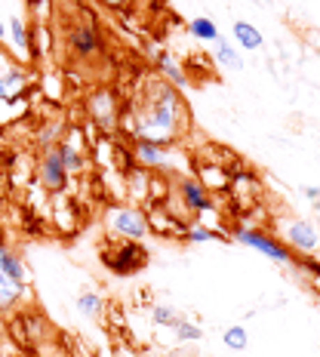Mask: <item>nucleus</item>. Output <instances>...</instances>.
Segmentation results:
<instances>
[{
    "instance_id": "nucleus-1",
    "label": "nucleus",
    "mask_w": 320,
    "mask_h": 357,
    "mask_svg": "<svg viewBox=\"0 0 320 357\" xmlns=\"http://www.w3.org/2000/svg\"><path fill=\"white\" fill-rule=\"evenodd\" d=\"M126 130L132 139L154 145H173L182 132H188V105L182 93L163 77H151L126 117Z\"/></svg>"
},
{
    "instance_id": "nucleus-2",
    "label": "nucleus",
    "mask_w": 320,
    "mask_h": 357,
    "mask_svg": "<svg viewBox=\"0 0 320 357\" xmlns=\"http://www.w3.org/2000/svg\"><path fill=\"white\" fill-rule=\"evenodd\" d=\"M28 284H31V271L22 252L0 243V311H16L25 299Z\"/></svg>"
},
{
    "instance_id": "nucleus-3",
    "label": "nucleus",
    "mask_w": 320,
    "mask_h": 357,
    "mask_svg": "<svg viewBox=\"0 0 320 357\" xmlns=\"http://www.w3.org/2000/svg\"><path fill=\"white\" fill-rule=\"evenodd\" d=\"M105 228L121 241H139L142 243L151 234V219L142 206H108L105 210Z\"/></svg>"
},
{
    "instance_id": "nucleus-4",
    "label": "nucleus",
    "mask_w": 320,
    "mask_h": 357,
    "mask_svg": "<svg viewBox=\"0 0 320 357\" xmlns=\"http://www.w3.org/2000/svg\"><path fill=\"white\" fill-rule=\"evenodd\" d=\"M234 241L243 243V247H250V250H256V252H262L265 259H271V262H277V265H293L296 262V256L289 252L287 243H280L277 237L262 231V228H252V225L234 228Z\"/></svg>"
},
{
    "instance_id": "nucleus-5",
    "label": "nucleus",
    "mask_w": 320,
    "mask_h": 357,
    "mask_svg": "<svg viewBox=\"0 0 320 357\" xmlns=\"http://www.w3.org/2000/svg\"><path fill=\"white\" fill-rule=\"evenodd\" d=\"M280 234L287 237V243L302 256H314L320 250V225L311 219H287L280 222Z\"/></svg>"
},
{
    "instance_id": "nucleus-6",
    "label": "nucleus",
    "mask_w": 320,
    "mask_h": 357,
    "mask_svg": "<svg viewBox=\"0 0 320 357\" xmlns=\"http://www.w3.org/2000/svg\"><path fill=\"white\" fill-rule=\"evenodd\" d=\"M102 262H105L114 274H132V271H139V268L148 262V250L139 241H123L121 250H117L114 256L102 252Z\"/></svg>"
},
{
    "instance_id": "nucleus-7",
    "label": "nucleus",
    "mask_w": 320,
    "mask_h": 357,
    "mask_svg": "<svg viewBox=\"0 0 320 357\" xmlns=\"http://www.w3.org/2000/svg\"><path fill=\"white\" fill-rule=\"evenodd\" d=\"M68 169H65V163L62 158H59V148H47V154L40 158V182H43V188H49V191H62L65 185H68Z\"/></svg>"
},
{
    "instance_id": "nucleus-8",
    "label": "nucleus",
    "mask_w": 320,
    "mask_h": 357,
    "mask_svg": "<svg viewBox=\"0 0 320 357\" xmlns=\"http://www.w3.org/2000/svg\"><path fill=\"white\" fill-rule=\"evenodd\" d=\"M89 114L99 121L102 130H114V126H117V114H121V105H117L114 93H108V89L96 93L93 99H89Z\"/></svg>"
},
{
    "instance_id": "nucleus-9",
    "label": "nucleus",
    "mask_w": 320,
    "mask_h": 357,
    "mask_svg": "<svg viewBox=\"0 0 320 357\" xmlns=\"http://www.w3.org/2000/svg\"><path fill=\"white\" fill-rule=\"evenodd\" d=\"M132 158L148 169H167L169 160H173V154H169V145H154V142L136 139V145H132Z\"/></svg>"
},
{
    "instance_id": "nucleus-10",
    "label": "nucleus",
    "mask_w": 320,
    "mask_h": 357,
    "mask_svg": "<svg viewBox=\"0 0 320 357\" xmlns=\"http://www.w3.org/2000/svg\"><path fill=\"white\" fill-rule=\"evenodd\" d=\"M178 195H182L188 210H195V213H210L213 210L210 191H206V185L197 182V178H182V182H178Z\"/></svg>"
},
{
    "instance_id": "nucleus-11",
    "label": "nucleus",
    "mask_w": 320,
    "mask_h": 357,
    "mask_svg": "<svg viewBox=\"0 0 320 357\" xmlns=\"http://www.w3.org/2000/svg\"><path fill=\"white\" fill-rule=\"evenodd\" d=\"M68 43L77 56L89 59V56L99 53V31H96L93 25H74L68 31Z\"/></svg>"
},
{
    "instance_id": "nucleus-12",
    "label": "nucleus",
    "mask_w": 320,
    "mask_h": 357,
    "mask_svg": "<svg viewBox=\"0 0 320 357\" xmlns=\"http://www.w3.org/2000/svg\"><path fill=\"white\" fill-rule=\"evenodd\" d=\"M6 40L13 43V50H16L19 56L31 59V25H25L19 16H13L10 25H6Z\"/></svg>"
},
{
    "instance_id": "nucleus-13",
    "label": "nucleus",
    "mask_w": 320,
    "mask_h": 357,
    "mask_svg": "<svg viewBox=\"0 0 320 357\" xmlns=\"http://www.w3.org/2000/svg\"><path fill=\"white\" fill-rule=\"evenodd\" d=\"M234 40L241 43V50H247V53H256V50H262L265 37L259 34V28L252 25V22L237 19V22H234Z\"/></svg>"
},
{
    "instance_id": "nucleus-14",
    "label": "nucleus",
    "mask_w": 320,
    "mask_h": 357,
    "mask_svg": "<svg viewBox=\"0 0 320 357\" xmlns=\"http://www.w3.org/2000/svg\"><path fill=\"white\" fill-rule=\"evenodd\" d=\"M213 59L222 65V68H228V71H241L243 68V56L237 53L225 37H219V40L213 43Z\"/></svg>"
},
{
    "instance_id": "nucleus-15",
    "label": "nucleus",
    "mask_w": 320,
    "mask_h": 357,
    "mask_svg": "<svg viewBox=\"0 0 320 357\" xmlns=\"http://www.w3.org/2000/svg\"><path fill=\"white\" fill-rule=\"evenodd\" d=\"M188 34L195 37V40H204V43H215V40L222 37L219 25H215V19H210V16L191 19V22H188Z\"/></svg>"
},
{
    "instance_id": "nucleus-16",
    "label": "nucleus",
    "mask_w": 320,
    "mask_h": 357,
    "mask_svg": "<svg viewBox=\"0 0 320 357\" xmlns=\"http://www.w3.org/2000/svg\"><path fill=\"white\" fill-rule=\"evenodd\" d=\"M158 71H160V77L169 80L176 89H182L185 84H188V77H185V71L178 68V62H176L173 53H160L158 56Z\"/></svg>"
},
{
    "instance_id": "nucleus-17",
    "label": "nucleus",
    "mask_w": 320,
    "mask_h": 357,
    "mask_svg": "<svg viewBox=\"0 0 320 357\" xmlns=\"http://www.w3.org/2000/svg\"><path fill=\"white\" fill-rule=\"evenodd\" d=\"M77 311L89 321H96V317H102V311H105V302H102L99 293H93V289H84V293L77 296Z\"/></svg>"
},
{
    "instance_id": "nucleus-18",
    "label": "nucleus",
    "mask_w": 320,
    "mask_h": 357,
    "mask_svg": "<svg viewBox=\"0 0 320 357\" xmlns=\"http://www.w3.org/2000/svg\"><path fill=\"white\" fill-rule=\"evenodd\" d=\"M59 148V158H62V163H65V169L74 176V173H80V169L86 167V158H84V151H77L71 142H59L56 145Z\"/></svg>"
},
{
    "instance_id": "nucleus-19",
    "label": "nucleus",
    "mask_w": 320,
    "mask_h": 357,
    "mask_svg": "<svg viewBox=\"0 0 320 357\" xmlns=\"http://www.w3.org/2000/svg\"><path fill=\"white\" fill-rule=\"evenodd\" d=\"M222 345H225L228 351H247V345H250L247 326H241V324L225 326V333H222Z\"/></svg>"
},
{
    "instance_id": "nucleus-20",
    "label": "nucleus",
    "mask_w": 320,
    "mask_h": 357,
    "mask_svg": "<svg viewBox=\"0 0 320 357\" xmlns=\"http://www.w3.org/2000/svg\"><path fill=\"white\" fill-rule=\"evenodd\" d=\"M178 321H182V311H178L176 305H154L151 308V324L154 326H169V330H173Z\"/></svg>"
},
{
    "instance_id": "nucleus-21",
    "label": "nucleus",
    "mask_w": 320,
    "mask_h": 357,
    "mask_svg": "<svg viewBox=\"0 0 320 357\" xmlns=\"http://www.w3.org/2000/svg\"><path fill=\"white\" fill-rule=\"evenodd\" d=\"M185 241L188 243H210V241H228V237L222 231H215V228H210V225H188Z\"/></svg>"
},
{
    "instance_id": "nucleus-22",
    "label": "nucleus",
    "mask_w": 320,
    "mask_h": 357,
    "mask_svg": "<svg viewBox=\"0 0 320 357\" xmlns=\"http://www.w3.org/2000/svg\"><path fill=\"white\" fill-rule=\"evenodd\" d=\"M25 114V99H0V126L19 121Z\"/></svg>"
},
{
    "instance_id": "nucleus-23",
    "label": "nucleus",
    "mask_w": 320,
    "mask_h": 357,
    "mask_svg": "<svg viewBox=\"0 0 320 357\" xmlns=\"http://www.w3.org/2000/svg\"><path fill=\"white\" fill-rule=\"evenodd\" d=\"M173 333H176V339H178V342H200V339H204V330H200L197 324L185 321V317L173 326Z\"/></svg>"
},
{
    "instance_id": "nucleus-24",
    "label": "nucleus",
    "mask_w": 320,
    "mask_h": 357,
    "mask_svg": "<svg viewBox=\"0 0 320 357\" xmlns=\"http://www.w3.org/2000/svg\"><path fill=\"white\" fill-rule=\"evenodd\" d=\"M299 265L305 268V271L317 274V280H320V262H317V259H314V256H302V259H299Z\"/></svg>"
},
{
    "instance_id": "nucleus-25",
    "label": "nucleus",
    "mask_w": 320,
    "mask_h": 357,
    "mask_svg": "<svg viewBox=\"0 0 320 357\" xmlns=\"http://www.w3.org/2000/svg\"><path fill=\"white\" fill-rule=\"evenodd\" d=\"M47 3H49V0H28V10L37 16V13H43V6H47Z\"/></svg>"
},
{
    "instance_id": "nucleus-26",
    "label": "nucleus",
    "mask_w": 320,
    "mask_h": 357,
    "mask_svg": "<svg viewBox=\"0 0 320 357\" xmlns=\"http://www.w3.org/2000/svg\"><path fill=\"white\" fill-rule=\"evenodd\" d=\"M105 6H114V10H123V6H130L132 0H102Z\"/></svg>"
},
{
    "instance_id": "nucleus-27",
    "label": "nucleus",
    "mask_w": 320,
    "mask_h": 357,
    "mask_svg": "<svg viewBox=\"0 0 320 357\" xmlns=\"http://www.w3.org/2000/svg\"><path fill=\"white\" fill-rule=\"evenodd\" d=\"M302 191H305V197H308V200H317L320 197V188H314V185H305Z\"/></svg>"
},
{
    "instance_id": "nucleus-28",
    "label": "nucleus",
    "mask_w": 320,
    "mask_h": 357,
    "mask_svg": "<svg viewBox=\"0 0 320 357\" xmlns=\"http://www.w3.org/2000/svg\"><path fill=\"white\" fill-rule=\"evenodd\" d=\"M3 40H6V22L0 19V43H3Z\"/></svg>"
},
{
    "instance_id": "nucleus-29",
    "label": "nucleus",
    "mask_w": 320,
    "mask_h": 357,
    "mask_svg": "<svg viewBox=\"0 0 320 357\" xmlns=\"http://www.w3.org/2000/svg\"><path fill=\"white\" fill-rule=\"evenodd\" d=\"M252 3H256V6H259V3H262V6H268V3H271V0H252Z\"/></svg>"
},
{
    "instance_id": "nucleus-30",
    "label": "nucleus",
    "mask_w": 320,
    "mask_h": 357,
    "mask_svg": "<svg viewBox=\"0 0 320 357\" xmlns=\"http://www.w3.org/2000/svg\"><path fill=\"white\" fill-rule=\"evenodd\" d=\"M0 339H3V321H0Z\"/></svg>"
},
{
    "instance_id": "nucleus-31",
    "label": "nucleus",
    "mask_w": 320,
    "mask_h": 357,
    "mask_svg": "<svg viewBox=\"0 0 320 357\" xmlns=\"http://www.w3.org/2000/svg\"><path fill=\"white\" fill-rule=\"evenodd\" d=\"M314 206H317V210H320V197H317V200H314Z\"/></svg>"
},
{
    "instance_id": "nucleus-32",
    "label": "nucleus",
    "mask_w": 320,
    "mask_h": 357,
    "mask_svg": "<svg viewBox=\"0 0 320 357\" xmlns=\"http://www.w3.org/2000/svg\"><path fill=\"white\" fill-rule=\"evenodd\" d=\"M117 357H126V354H117Z\"/></svg>"
}]
</instances>
